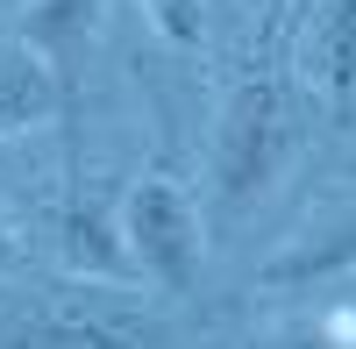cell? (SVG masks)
<instances>
[{"mask_svg": "<svg viewBox=\"0 0 356 349\" xmlns=\"http://www.w3.org/2000/svg\"><path fill=\"white\" fill-rule=\"evenodd\" d=\"M285 72L292 65H285L278 36H264V50L243 65V79H235L228 100H221L214 157H207V186H214V214L221 221H243L292 164L300 129H292V79Z\"/></svg>", "mask_w": 356, "mask_h": 349, "instance_id": "cell-1", "label": "cell"}, {"mask_svg": "<svg viewBox=\"0 0 356 349\" xmlns=\"http://www.w3.org/2000/svg\"><path fill=\"white\" fill-rule=\"evenodd\" d=\"M171 328L150 307L129 300V285H86V293H43L8 314L0 349H164Z\"/></svg>", "mask_w": 356, "mask_h": 349, "instance_id": "cell-2", "label": "cell"}, {"mask_svg": "<svg viewBox=\"0 0 356 349\" xmlns=\"http://www.w3.org/2000/svg\"><path fill=\"white\" fill-rule=\"evenodd\" d=\"M122 236L136 250L143 285H157L164 300H186L200 285V250H207L200 243V207L171 171H143L122 193Z\"/></svg>", "mask_w": 356, "mask_h": 349, "instance_id": "cell-3", "label": "cell"}, {"mask_svg": "<svg viewBox=\"0 0 356 349\" xmlns=\"http://www.w3.org/2000/svg\"><path fill=\"white\" fill-rule=\"evenodd\" d=\"M100 15H107V0H29V8H22V29H15V36L50 65L57 93H65V143H72V129H79L86 50H93V36H100Z\"/></svg>", "mask_w": 356, "mask_h": 349, "instance_id": "cell-4", "label": "cell"}, {"mask_svg": "<svg viewBox=\"0 0 356 349\" xmlns=\"http://www.w3.org/2000/svg\"><path fill=\"white\" fill-rule=\"evenodd\" d=\"M292 72L321 93L328 114H356V0H314Z\"/></svg>", "mask_w": 356, "mask_h": 349, "instance_id": "cell-5", "label": "cell"}, {"mask_svg": "<svg viewBox=\"0 0 356 349\" xmlns=\"http://www.w3.org/2000/svg\"><path fill=\"white\" fill-rule=\"evenodd\" d=\"M57 243H65V271L86 278V285H143L136 250L122 236V214H107L86 186L65 200V228H57Z\"/></svg>", "mask_w": 356, "mask_h": 349, "instance_id": "cell-6", "label": "cell"}, {"mask_svg": "<svg viewBox=\"0 0 356 349\" xmlns=\"http://www.w3.org/2000/svg\"><path fill=\"white\" fill-rule=\"evenodd\" d=\"M349 271H356V207L314 221L307 236H292L271 264L257 271V285L264 293H307V285H328V278H349Z\"/></svg>", "mask_w": 356, "mask_h": 349, "instance_id": "cell-7", "label": "cell"}, {"mask_svg": "<svg viewBox=\"0 0 356 349\" xmlns=\"http://www.w3.org/2000/svg\"><path fill=\"white\" fill-rule=\"evenodd\" d=\"M43 114H57V122H65V93H57L50 65H43V57L29 50L22 36H0V136L43 122Z\"/></svg>", "mask_w": 356, "mask_h": 349, "instance_id": "cell-8", "label": "cell"}, {"mask_svg": "<svg viewBox=\"0 0 356 349\" xmlns=\"http://www.w3.org/2000/svg\"><path fill=\"white\" fill-rule=\"evenodd\" d=\"M171 50H207V0H136Z\"/></svg>", "mask_w": 356, "mask_h": 349, "instance_id": "cell-9", "label": "cell"}, {"mask_svg": "<svg viewBox=\"0 0 356 349\" xmlns=\"http://www.w3.org/2000/svg\"><path fill=\"white\" fill-rule=\"evenodd\" d=\"M285 349H356V314H321L314 328H292Z\"/></svg>", "mask_w": 356, "mask_h": 349, "instance_id": "cell-10", "label": "cell"}, {"mask_svg": "<svg viewBox=\"0 0 356 349\" xmlns=\"http://www.w3.org/2000/svg\"><path fill=\"white\" fill-rule=\"evenodd\" d=\"M285 8L292 0H264V36H285Z\"/></svg>", "mask_w": 356, "mask_h": 349, "instance_id": "cell-11", "label": "cell"}, {"mask_svg": "<svg viewBox=\"0 0 356 349\" xmlns=\"http://www.w3.org/2000/svg\"><path fill=\"white\" fill-rule=\"evenodd\" d=\"M15 264V236H8V228H0V271H8Z\"/></svg>", "mask_w": 356, "mask_h": 349, "instance_id": "cell-12", "label": "cell"}]
</instances>
